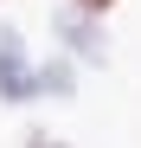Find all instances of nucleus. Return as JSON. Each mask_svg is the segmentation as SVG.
<instances>
[{
	"instance_id": "f257e3e1",
	"label": "nucleus",
	"mask_w": 141,
	"mask_h": 148,
	"mask_svg": "<svg viewBox=\"0 0 141 148\" xmlns=\"http://www.w3.org/2000/svg\"><path fill=\"white\" fill-rule=\"evenodd\" d=\"M0 103L7 110L39 103V58H32L19 26H0Z\"/></svg>"
},
{
	"instance_id": "f03ea898",
	"label": "nucleus",
	"mask_w": 141,
	"mask_h": 148,
	"mask_svg": "<svg viewBox=\"0 0 141 148\" xmlns=\"http://www.w3.org/2000/svg\"><path fill=\"white\" fill-rule=\"evenodd\" d=\"M52 32H58V52H64V58H77V64H90V71L109 64V32H103V19H90V13H77V7H58V13H52Z\"/></svg>"
},
{
	"instance_id": "7ed1b4c3",
	"label": "nucleus",
	"mask_w": 141,
	"mask_h": 148,
	"mask_svg": "<svg viewBox=\"0 0 141 148\" xmlns=\"http://www.w3.org/2000/svg\"><path fill=\"white\" fill-rule=\"evenodd\" d=\"M70 97H77V58L45 52L39 58V103H70Z\"/></svg>"
},
{
	"instance_id": "20e7f679",
	"label": "nucleus",
	"mask_w": 141,
	"mask_h": 148,
	"mask_svg": "<svg viewBox=\"0 0 141 148\" xmlns=\"http://www.w3.org/2000/svg\"><path fill=\"white\" fill-rule=\"evenodd\" d=\"M19 148H70V142H64L58 129H45V122H32V129L19 135Z\"/></svg>"
},
{
	"instance_id": "39448f33",
	"label": "nucleus",
	"mask_w": 141,
	"mask_h": 148,
	"mask_svg": "<svg viewBox=\"0 0 141 148\" xmlns=\"http://www.w3.org/2000/svg\"><path fill=\"white\" fill-rule=\"evenodd\" d=\"M64 7H77V13H90V19H109L122 0H64Z\"/></svg>"
}]
</instances>
